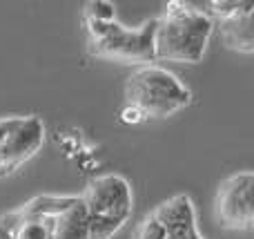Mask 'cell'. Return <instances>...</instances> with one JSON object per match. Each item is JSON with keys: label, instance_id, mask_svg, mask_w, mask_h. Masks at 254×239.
Instances as JSON below:
<instances>
[{"label": "cell", "instance_id": "cell-11", "mask_svg": "<svg viewBox=\"0 0 254 239\" xmlns=\"http://www.w3.org/2000/svg\"><path fill=\"white\" fill-rule=\"evenodd\" d=\"M121 121L123 123H129V125H134V123H140V121H145V116L140 114L136 107H131V105H123V110H121Z\"/></svg>", "mask_w": 254, "mask_h": 239}, {"label": "cell", "instance_id": "cell-2", "mask_svg": "<svg viewBox=\"0 0 254 239\" xmlns=\"http://www.w3.org/2000/svg\"><path fill=\"white\" fill-rule=\"evenodd\" d=\"M214 18L198 9L196 4L183 0H170L163 16L156 18V61L196 65L207 52V40L212 36Z\"/></svg>", "mask_w": 254, "mask_h": 239}, {"label": "cell", "instance_id": "cell-4", "mask_svg": "<svg viewBox=\"0 0 254 239\" xmlns=\"http://www.w3.org/2000/svg\"><path fill=\"white\" fill-rule=\"evenodd\" d=\"M85 31H87V52L96 58L129 63L138 67L152 65L156 61V47H154L156 18H149L134 29L121 25L119 20H85Z\"/></svg>", "mask_w": 254, "mask_h": 239}, {"label": "cell", "instance_id": "cell-8", "mask_svg": "<svg viewBox=\"0 0 254 239\" xmlns=\"http://www.w3.org/2000/svg\"><path fill=\"white\" fill-rule=\"evenodd\" d=\"M216 222L225 231L254 228V170H239L219 186L214 201Z\"/></svg>", "mask_w": 254, "mask_h": 239}, {"label": "cell", "instance_id": "cell-10", "mask_svg": "<svg viewBox=\"0 0 254 239\" xmlns=\"http://www.w3.org/2000/svg\"><path fill=\"white\" fill-rule=\"evenodd\" d=\"M85 20H94V22H110L116 20V4L110 0H92L85 4L83 9Z\"/></svg>", "mask_w": 254, "mask_h": 239}, {"label": "cell", "instance_id": "cell-7", "mask_svg": "<svg viewBox=\"0 0 254 239\" xmlns=\"http://www.w3.org/2000/svg\"><path fill=\"white\" fill-rule=\"evenodd\" d=\"M134 239H203L192 199L188 195H174L158 204L138 224Z\"/></svg>", "mask_w": 254, "mask_h": 239}, {"label": "cell", "instance_id": "cell-1", "mask_svg": "<svg viewBox=\"0 0 254 239\" xmlns=\"http://www.w3.org/2000/svg\"><path fill=\"white\" fill-rule=\"evenodd\" d=\"M0 239H89L80 195H36L0 215Z\"/></svg>", "mask_w": 254, "mask_h": 239}, {"label": "cell", "instance_id": "cell-5", "mask_svg": "<svg viewBox=\"0 0 254 239\" xmlns=\"http://www.w3.org/2000/svg\"><path fill=\"white\" fill-rule=\"evenodd\" d=\"M89 239H112L129 222L134 192L123 174L107 172L92 179L83 192Z\"/></svg>", "mask_w": 254, "mask_h": 239}, {"label": "cell", "instance_id": "cell-6", "mask_svg": "<svg viewBox=\"0 0 254 239\" xmlns=\"http://www.w3.org/2000/svg\"><path fill=\"white\" fill-rule=\"evenodd\" d=\"M45 139L47 128L40 116H0V179L34 159Z\"/></svg>", "mask_w": 254, "mask_h": 239}, {"label": "cell", "instance_id": "cell-9", "mask_svg": "<svg viewBox=\"0 0 254 239\" xmlns=\"http://www.w3.org/2000/svg\"><path fill=\"white\" fill-rule=\"evenodd\" d=\"M219 25L225 47L243 54L254 52V0H241V7Z\"/></svg>", "mask_w": 254, "mask_h": 239}, {"label": "cell", "instance_id": "cell-3", "mask_svg": "<svg viewBox=\"0 0 254 239\" xmlns=\"http://www.w3.org/2000/svg\"><path fill=\"white\" fill-rule=\"evenodd\" d=\"M125 103L145 119H167L192 103V92L170 70L156 65H140L125 83Z\"/></svg>", "mask_w": 254, "mask_h": 239}]
</instances>
